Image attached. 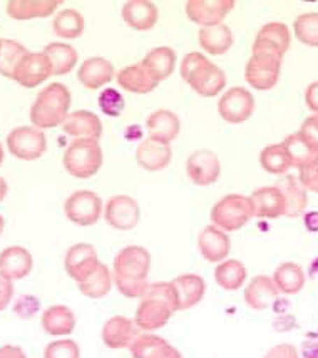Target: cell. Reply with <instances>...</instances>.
I'll return each mask as SVG.
<instances>
[{"label":"cell","instance_id":"d4e9b609","mask_svg":"<svg viewBox=\"0 0 318 358\" xmlns=\"http://www.w3.org/2000/svg\"><path fill=\"white\" fill-rule=\"evenodd\" d=\"M129 352L133 358H183L178 348L152 334L139 335L129 347Z\"/></svg>","mask_w":318,"mask_h":358},{"label":"cell","instance_id":"7402d4cb","mask_svg":"<svg viewBox=\"0 0 318 358\" xmlns=\"http://www.w3.org/2000/svg\"><path fill=\"white\" fill-rule=\"evenodd\" d=\"M158 7L150 0H129L122 6V19L134 31H150L158 22Z\"/></svg>","mask_w":318,"mask_h":358},{"label":"cell","instance_id":"52a82bcc","mask_svg":"<svg viewBox=\"0 0 318 358\" xmlns=\"http://www.w3.org/2000/svg\"><path fill=\"white\" fill-rule=\"evenodd\" d=\"M7 148L12 156L22 161L39 159L48 149V139L42 129L31 126H20L7 136Z\"/></svg>","mask_w":318,"mask_h":358},{"label":"cell","instance_id":"603a6c76","mask_svg":"<svg viewBox=\"0 0 318 358\" xmlns=\"http://www.w3.org/2000/svg\"><path fill=\"white\" fill-rule=\"evenodd\" d=\"M62 131L74 138H91L99 141L103 136V122L91 110L80 109L67 116L62 124Z\"/></svg>","mask_w":318,"mask_h":358},{"label":"cell","instance_id":"c3c4849f","mask_svg":"<svg viewBox=\"0 0 318 358\" xmlns=\"http://www.w3.org/2000/svg\"><path fill=\"white\" fill-rule=\"evenodd\" d=\"M263 358H300V355L294 345L282 343V345H275L273 348H270Z\"/></svg>","mask_w":318,"mask_h":358},{"label":"cell","instance_id":"ab89813d","mask_svg":"<svg viewBox=\"0 0 318 358\" xmlns=\"http://www.w3.org/2000/svg\"><path fill=\"white\" fill-rule=\"evenodd\" d=\"M52 29L62 39H78L84 32V17L75 8H66L56 15Z\"/></svg>","mask_w":318,"mask_h":358},{"label":"cell","instance_id":"d6a6232c","mask_svg":"<svg viewBox=\"0 0 318 358\" xmlns=\"http://www.w3.org/2000/svg\"><path fill=\"white\" fill-rule=\"evenodd\" d=\"M42 328H44V331L48 335H71L75 328V317L72 313V310L64 305L49 306L42 313Z\"/></svg>","mask_w":318,"mask_h":358},{"label":"cell","instance_id":"ee69618b","mask_svg":"<svg viewBox=\"0 0 318 358\" xmlns=\"http://www.w3.org/2000/svg\"><path fill=\"white\" fill-rule=\"evenodd\" d=\"M124 97L116 89L109 87L99 94V108L106 116L120 117L124 110Z\"/></svg>","mask_w":318,"mask_h":358},{"label":"cell","instance_id":"f35d334b","mask_svg":"<svg viewBox=\"0 0 318 358\" xmlns=\"http://www.w3.org/2000/svg\"><path fill=\"white\" fill-rule=\"evenodd\" d=\"M78 287L84 296L97 300V298H103L111 292L113 275L104 263H99V266L92 271V275H89L86 280L78 283Z\"/></svg>","mask_w":318,"mask_h":358},{"label":"cell","instance_id":"44dd1931","mask_svg":"<svg viewBox=\"0 0 318 358\" xmlns=\"http://www.w3.org/2000/svg\"><path fill=\"white\" fill-rule=\"evenodd\" d=\"M173 149L169 144L158 143V141L146 139L136 149V161L146 171L156 173L164 169L171 163Z\"/></svg>","mask_w":318,"mask_h":358},{"label":"cell","instance_id":"5bb4252c","mask_svg":"<svg viewBox=\"0 0 318 358\" xmlns=\"http://www.w3.org/2000/svg\"><path fill=\"white\" fill-rule=\"evenodd\" d=\"M290 29L283 22H270L258 31L253 42V52H268L283 57L290 49Z\"/></svg>","mask_w":318,"mask_h":358},{"label":"cell","instance_id":"8992f818","mask_svg":"<svg viewBox=\"0 0 318 358\" xmlns=\"http://www.w3.org/2000/svg\"><path fill=\"white\" fill-rule=\"evenodd\" d=\"M282 59L268 52H253L245 67V79L256 91H270L277 86Z\"/></svg>","mask_w":318,"mask_h":358},{"label":"cell","instance_id":"1f68e13d","mask_svg":"<svg viewBox=\"0 0 318 358\" xmlns=\"http://www.w3.org/2000/svg\"><path fill=\"white\" fill-rule=\"evenodd\" d=\"M198 42L201 49L206 50L208 54L222 55L231 49L233 32L226 24L201 27L198 32Z\"/></svg>","mask_w":318,"mask_h":358},{"label":"cell","instance_id":"816d5d0a","mask_svg":"<svg viewBox=\"0 0 318 358\" xmlns=\"http://www.w3.org/2000/svg\"><path fill=\"white\" fill-rule=\"evenodd\" d=\"M0 358H27L25 352L17 345H3L0 347Z\"/></svg>","mask_w":318,"mask_h":358},{"label":"cell","instance_id":"8fae6325","mask_svg":"<svg viewBox=\"0 0 318 358\" xmlns=\"http://www.w3.org/2000/svg\"><path fill=\"white\" fill-rule=\"evenodd\" d=\"M104 218L108 221L109 226L114 229H121V231H129V229L136 228L141 218V210L136 199L131 196L120 194L113 196L108 203H106Z\"/></svg>","mask_w":318,"mask_h":358},{"label":"cell","instance_id":"681fc988","mask_svg":"<svg viewBox=\"0 0 318 358\" xmlns=\"http://www.w3.org/2000/svg\"><path fill=\"white\" fill-rule=\"evenodd\" d=\"M12 296H14V285L6 276L0 275V312L10 305Z\"/></svg>","mask_w":318,"mask_h":358},{"label":"cell","instance_id":"d590c367","mask_svg":"<svg viewBox=\"0 0 318 358\" xmlns=\"http://www.w3.org/2000/svg\"><path fill=\"white\" fill-rule=\"evenodd\" d=\"M45 57L49 59L50 69H52L54 76H64L69 74L78 64V50L69 44L64 42H52L44 49Z\"/></svg>","mask_w":318,"mask_h":358},{"label":"cell","instance_id":"74e56055","mask_svg":"<svg viewBox=\"0 0 318 358\" xmlns=\"http://www.w3.org/2000/svg\"><path fill=\"white\" fill-rule=\"evenodd\" d=\"M247 268L238 259H224L215 268V280L226 292H236L247 281Z\"/></svg>","mask_w":318,"mask_h":358},{"label":"cell","instance_id":"9f6ffc18","mask_svg":"<svg viewBox=\"0 0 318 358\" xmlns=\"http://www.w3.org/2000/svg\"><path fill=\"white\" fill-rule=\"evenodd\" d=\"M3 228H6V221H3L2 216H0V234L3 233Z\"/></svg>","mask_w":318,"mask_h":358},{"label":"cell","instance_id":"6da1fadb","mask_svg":"<svg viewBox=\"0 0 318 358\" xmlns=\"http://www.w3.org/2000/svg\"><path fill=\"white\" fill-rule=\"evenodd\" d=\"M151 255L143 246H126L116 255L113 263V280L121 295L141 298L150 283Z\"/></svg>","mask_w":318,"mask_h":358},{"label":"cell","instance_id":"60d3db41","mask_svg":"<svg viewBox=\"0 0 318 358\" xmlns=\"http://www.w3.org/2000/svg\"><path fill=\"white\" fill-rule=\"evenodd\" d=\"M29 50L15 41L2 39V50H0V74L3 78L14 79L17 67L22 62Z\"/></svg>","mask_w":318,"mask_h":358},{"label":"cell","instance_id":"7a4b0ae2","mask_svg":"<svg viewBox=\"0 0 318 358\" xmlns=\"http://www.w3.org/2000/svg\"><path fill=\"white\" fill-rule=\"evenodd\" d=\"M178 310L176 289L171 281L151 283L139 301L134 323L141 331L159 330Z\"/></svg>","mask_w":318,"mask_h":358},{"label":"cell","instance_id":"484cf974","mask_svg":"<svg viewBox=\"0 0 318 358\" xmlns=\"http://www.w3.org/2000/svg\"><path fill=\"white\" fill-rule=\"evenodd\" d=\"M147 133H150V139L158 141V143L169 144L173 143L180 134V119L175 113L168 109L154 110L146 121Z\"/></svg>","mask_w":318,"mask_h":358},{"label":"cell","instance_id":"6f0895ef","mask_svg":"<svg viewBox=\"0 0 318 358\" xmlns=\"http://www.w3.org/2000/svg\"><path fill=\"white\" fill-rule=\"evenodd\" d=\"M3 163V148H2V144H0V164Z\"/></svg>","mask_w":318,"mask_h":358},{"label":"cell","instance_id":"83f0119b","mask_svg":"<svg viewBox=\"0 0 318 358\" xmlns=\"http://www.w3.org/2000/svg\"><path fill=\"white\" fill-rule=\"evenodd\" d=\"M280 292L270 276H254L245 288V301L253 310H266L273 301H277Z\"/></svg>","mask_w":318,"mask_h":358},{"label":"cell","instance_id":"4316f807","mask_svg":"<svg viewBox=\"0 0 318 358\" xmlns=\"http://www.w3.org/2000/svg\"><path fill=\"white\" fill-rule=\"evenodd\" d=\"M275 186L282 191L283 198H285V216L288 218H298L305 215V210L308 206V196L303 186L300 185L298 178L287 174L285 178L275 182Z\"/></svg>","mask_w":318,"mask_h":358},{"label":"cell","instance_id":"f546056e","mask_svg":"<svg viewBox=\"0 0 318 358\" xmlns=\"http://www.w3.org/2000/svg\"><path fill=\"white\" fill-rule=\"evenodd\" d=\"M117 84L127 92L147 94L158 87V80L151 76V72L141 62L134 66H127L117 74Z\"/></svg>","mask_w":318,"mask_h":358},{"label":"cell","instance_id":"cb8c5ba5","mask_svg":"<svg viewBox=\"0 0 318 358\" xmlns=\"http://www.w3.org/2000/svg\"><path fill=\"white\" fill-rule=\"evenodd\" d=\"M253 201L254 216L273 220L285 216V198L277 186H265L250 196Z\"/></svg>","mask_w":318,"mask_h":358},{"label":"cell","instance_id":"4fadbf2b","mask_svg":"<svg viewBox=\"0 0 318 358\" xmlns=\"http://www.w3.org/2000/svg\"><path fill=\"white\" fill-rule=\"evenodd\" d=\"M186 173L196 186H210L218 181L222 173L218 156L210 149H199L186 161Z\"/></svg>","mask_w":318,"mask_h":358},{"label":"cell","instance_id":"bcb514c9","mask_svg":"<svg viewBox=\"0 0 318 358\" xmlns=\"http://www.w3.org/2000/svg\"><path fill=\"white\" fill-rule=\"evenodd\" d=\"M298 181L303 186V189L318 194V163L305 166V168L298 169Z\"/></svg>","mask_w":318,"mask_h":358},{"label":"cell","instance_id":"7bdbcfd3","mask_svg":"<svg viewBox=\"0 0 318 358\" xmlns=\"http://www.w3.org/2000/svg\"><path fill=\"white\" fill-rule=\"evenodd\" d=\"M295 37L302 44L318 47V14L317 12H307L298 15L294 22Z\"/></svg>","mask_w":318,"mask_h":358},{"label":"cell","instance_id":"e0dca14e","mask_svg":"<svg viewBox=\"0 0 318 358\" xmlns=\"http://www.w3.org/2000/svg\"><path fill=\"white\" fill-rule=\"evenodd\" d=\"M198 250L201 257L210 263H222L231 250V240L218 226L210 224L199 233Z\"/></svg>","mask_w":318,"mask_h":358},{"label":"cell","instance_id":"2e32d148","mask_svg":"<svg viewBox=\"0 0 318 358\" xmlns=\"http://www.w3.org/2000/svg\"><path fill=\"white\" fill-rule=\"evenodd\" d=\"M52 76L49 59L45 57L44 52H27L22 59V62L17 67L14 80L20 84L22 87L34 89L39 84L48 80Z\"/></svg>","mask_w":318,"mask_h":358},{"label":"cell","instance_id":"b9f144b4","mask_svg":"<svg viewBox=\"0 0 318 358\" xmlns=\"http://www.w3.org/2000/svg\"><path fill=\"white\" fill-rule=\"evenodd\" d=\"M260 164L265 171L271 174H285L291 168L290 156L283 144H271L266 146L260 155Z\"/></svg>","mask_w":318,"mask_h":358},{"label":"cell","instance_id":"7c38bea8","mask_svg":"<svg viewBox=\"0 0 318 358\" xmlns=\"http://www.w3.org/2000/svg\"><path fill=\"white\" fill-rule=\"evenodd\" d=\"M99 258H97L96 248L89 243H79V245L71 246L67 250L66 258H64V268L75 283H80L92 275V271L99 266Z\"/></svg>","mask_w":318,"mask_h":358},{"label":"cell","instance_id":"680465c9","mask_svg":"<svg viewBox=\"0 0 318 358\" xmlns=\"http://www.w3.org/2000/svg\"><path fill=\"white\" fill-rule=\"evenodd\" d=\"M0 50H2V39H0Z\"/></svg>","mask_w":318,"mask_h":358},{"label":"cell","instance_id":"f6af8a7d","mask_svg":"<svg viewBox=\"0 0 318 358\" xmlns=\"http://www.w3.org/2000/svg\"><path fill=\"white\" fill-rule=\"evenodd\" d=\"M44 358H80V348L74 340H57L45 347Z\"/></svg>","mask_w":318,"mask_h":358},{"label":"cell","instance_id":"5b68a950","mask_svg":"<svg viewBox=\"0 0 318 358\" xmlns=\"http://www.w3.org/2000/svg\"><path fill=\"white\" fill-rule=\"evenodd\" d=\"M254 216L253 201L250 196L228 194L211 208L210 218L215 226L228 231H238Z\"/></svg>","mask_w":318,"mask_h":358},{"label":"cell","instance_id":"d6986e66","mask_svg":"<svg viewBox=\"0 0 318 358\" xmlns=\"http://www.w3.org/2000/svg\"><path fill=\"white\" fill-rule=\"evenodd\" d=\"M114 78V66L104 57H89L80 64L78 79L89 91H97Z\"/></svg>","mask_w":318,"mask_h":358},{"label":"cell","instance_id":"30bf717a","mask_svg":"<svg viewBox=\"0 0 318 358\" xmlns=\"http://www.w3.org/2000/svg\"><path fill=\"white\" fill-rule=\"evenodd\" d=\"M235 7V0H189L186 2L185 10L191 22L213 27L223 24L226 17Z\"/></svg>","mask_w":318,"mask_h":358},{"label":"cell","instance_id":"ac0fdd59","mask_svg":"<svg viewBox=\"0 0 318 358\" xmlns=\"http://www.w3.org/2000/svg\"><path fill=\"white\" fill-rule=\"evenodd\" d=\"M139 328L133 320L126 317H113L103 327V342L108 348H129L139 336Z\"/></svg>","mask_w":318,"mask_h":358},{"label":"cell","instance_id":"db71d44e","mask_svg":"<svg viewBox=\"0 0 318 358\" xmlns=\"http://www.w3.org/2000/svg\"><path fill=\"white\" fill-rule=\"evenodd\" d=\"M7 191H8V186H7V181L0 176V203L3 201V198L7 196Z\"/></svg>","mask_w":318,"mask_h":358},{"label":"cell","instance_id":"11a10c76","mask_svg":"<svg viewBox=\"0 0 318 358\" xmlns=\"http://www.w3.org/2000/svg\"><path fill=\"white\" fill-rule=\"evenodd\" d=\"M310 276H318V258L312 263L310 266Z\"/></svg>","mask_w":318,"mask_h":358},{"label":"cell","instance_id":"9c48e42d","mask_svg":"<svg viewBox=\"0 0 318 358\" xmlns=\"http://www.w3.org/2000/svg\"><path fill=\"white\" fill-rule=\"evenodd\" d=\"M254 110L253 94L245 87H231L218 102V113L226 122L241 124L252 117Z\"/></svg>","mask_w":318,"mask_h":358},{"label":"cell","instance_id":"8d00e7d4","mask_svg":"<svg viewBox=\"0 0 318 358\" xmlns=\"http://www.w3.org/2000/svg\"><path fill=\"white\" fill-rule=\"evenodd\" d=\"M282 144L285 146L288 156H290L291 168L302 169L305 166L318 163V149L313 148L298 133L290 134Z\"/></svg>","mask_w":318,"mask_h":358},{"label":"cell","instance_id":"e575fe53","mask_svg":"<svg viewBox=\"0 0 318 358\" xmlns=\"http://www.w3.org/2000/svg\"><path fill=\"white\" fill-rule=\"evenodd\" d=\"M273 283L280 293L285 295H296L305 287V271L298 263H282L273 273Z\"/></svg>","mask_w":318,"mask_h":358},{"label":"cell","instance_id":"ffe728a7","mask_svg":"<svg viewBox=\"0 0 318 358\" xmlns=\"http://www.w3.org/2000/svg\"><path fill=\"white\" fill-rule=\"evenodd\" d=\"M32 255L22 246H8L0 253V275L10 281L22 280L32 271Z\"/></svg>","mask_w":318,"mask_h":358},{"label":"cell","instance_id":"3957f363","mask_svg":"<svg viewBox=\"0 0 318 358\" xmlns=\"http://www.w3.org/2000/svg\"><path fill=\"white\" fill-rule=\"evenodd\" d=\"M71 109V92L64 84L52 83L37 94L31 108V121L37 129H52L64 124Z\"/></svg>","mask_w":318,"mask_h":358},{"label":"cell","instance_id":"f907efd6","mask_svg":"<svg viewBox=\"0 0 318 358\" xmlns=\"http://www.w3.org/2000/svg\"><path fill=\"white\" fill-rule=\"evenodd\" d=\"M305 104H307L308 109L318 114V80L312 83L305 91Z\"/></svg>","mask_w":318,"mask_h":358},{"label":"cell","instance_id":"f5cc1de1","mask_svg":"<svg viewBox=\"0 0 318 358\" xmlns=\"http://www.w3.org/2000/svg\"><path fill=\"white\" fill-rule=\"evenodd\" d=\"M305 226H307V229H310V231H318V213L317 211L307 213V215H305Z\"/></svg>","mask_w":318,"mask_h":358},{"label":"cell","instance_id":"7dc6e473","mask_svg":"<svg viewBox=\"0 0 318 358\" xmlns=\"http://www.w3.org/2000/svg\"><path fill=\"white\" fill-rule=\"evenodd\" d=\"M298 134L302 136L305 141H308L313 148L318 149V114H313V116L305 119Z\"/></svg>","mask_w":318,"mask_h":358},{"label":"cell","instance_id":"9a60e30c","mask_svg":"<svg viewBox=\"0 0 318 358\" xmlns=\"http://www.w3.org/2000/svg\"><path fill=\"white\" fill-rule=\"evenodd\" d=\"M186 83L203 97L218 96L226 87V76L218 66L205 59L196 71L189 76Z\"/></svg>","mask_w":318,"mask_h":358},{"label":"cell","instance_id":"4dcf8cb0","mask_svg":"<svg viewBox=\"0 0 318 358\" xmlns=\"http://www.w3.org/2000/svg\"><path fill=\"white\" fill-rule=\"evenodd\" d=\"M61 6L59 0H12L7 2V15L15 20L44 19Z\"/></svg>","mask_w":318,"mask_h":358},{"label":"cell","instance_id":"f1b7e54d","mask_svg":"<svg viewBox=\"0 0 318 358\" xmlns=\"http://www.w3.org/2000/svg\"><path fill=\"white\" fill-rule=\"evenodd\" d=\"M173 287L176 289L178 296V308L188 310L193 308L203 300L206 292V283L201 276L198 275H181L171 281Z\"/></svg>","mask_w":318,"mask_h":358},{"label":"cell","instance_id":"277c9868","mask_svg":"<svg viewBox=\"0 0 318 358\" xmlns=\"http://www.w3.org/2000/svg\"><path fill=\"white\" fill-rule=\"evenodd\" d=\"M62 164L71 176L79 179L92 178L103 166V149L99 141L75 138L64 152Z\"/></svg>","mask_w":318,"mask_h":358},{"label":"cell","instance_id":"836d02e7","mask_svg":"<svg viewBox=\"0 0 318 358\" xmlns=\"http://www.w3.org/2000/svg\"><path fill=\"white\" fill-rule=\"evenodd\" d=\"M141 64L151 72V76L158 83L168 79L173 74L176 66V52L171 47H156L144 55Z\"/></svg>","mask_w":318,"mask_h":358},{"label":"cell","instance_id":"ba28073f","mask_svg":"<svg viewBox=\"0 0 318 358\" xmlns=\"http://www.w3.org/2000/svg\"><path fill=\"white\" fill-rule=\"evenodd\" d=\"M103 199L92 191L82 189L72 193L64 204V213L71 223L78 226H92L103 215Z\"/></svg>","mask_w":318,"mask_h":358}]
</instances>
